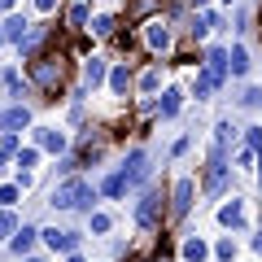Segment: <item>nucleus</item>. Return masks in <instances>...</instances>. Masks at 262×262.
Wrapping results in <instances>:
<instances>
[{
	"label": "nucleus",
	"instance_id": "f257e3e1",
	"mask_svg": "<svg viewBox=\"0 0 262 262\" xmlns=\"http://www.w3.org/2000/svg\"><path fill=\"white\" fill-rule=\"evenodd\" d=\"M27 75H31V83H35L39 92L57 96V92H61V83H66V57H61V53H44V57L31 61Z\"/></svg>",
	"mask_w": 262,
	"mask_h": 262
},
{
	"label": "nucleus",
	"instance_id": "f03ea898",
	"mask_svg": "<svg viewBox=\"0 0 262 262\" xmlns=\"http://www.w3.org/2000/svg\"><path fill=\"white\" fill-rule=\"evenodd\" d=\"M96 188L88 179H66V184L53 188V210H92Z\"/></svg>",
	"mask_w": 262,
	"mask_h": 262
},
{
	"label": "nucleus",
	"instance_id": "7ed1b4c3",
	"mask_svg": "<svg viewBox=\"0 0 262 262\" xmlns=\"http://www.w3.org/2000/svg\"><path fill=\"white\" fill-rule=\"evenodd\" d=\"M140 44L149 48L153 57H166L170 48H175V27H170V18H149V22H140Z\"/></svg>",
	"mask_w": 262,
	"mask_h": 262
},
{
	"label": "nucleus",
	"instance_id": "20e7f679",
	"mask_svg": "<svg viewBox=\"0 0 262 262\" xmlns=\"http://www.w3.org/2000/svg\"><path fill=\"white\" fill-rule=\"evenodd\" d=\"M166 214H170V196L162 192V188H144V196L136 201V223H140L144 232H153Z\"/></svg>",
	"mask_w": 262,
	"mask_h": 262
},
{
	"label": "nucleus",
	"instance_id": "39448f33",
	"mask_svg": "<svg viewBox=\"0 0 262 262\" xmlns=\"http://www.w3.org/2000/svg\"><path fill=\"white\" fill-rule=\"evenodd\" d=\"M118 175H122V184H127V188H140L144 179H149V153H144V149H131L127 158H122Z\"/></svg>",
	"mask_w": 262,
	"mask_h": 262
},
{
	"label": "nucleus",
	"instance_id": "423d86ee",
	"mask_svg": "<svg viewBox=\"0 0 262 262\" xmlns=\"http://www.w3.org/2000/svg\"><path fill=\"white\" fill-rule=\"evenodd\" d=\"M201 70H206V75H214V79H219V88H223V83H227V75H232V57H227V48L210 44L206 53H201Z\"/></svg>",
	"mask_w": 262,
	"mask_h": 262
},
{
	"label": "nucleus",
	"instance_id": "0eeeda50",
	"mask_svg": "<svg viewBox=\"0 0 262 262\" xmlns=\"http://www.w3.org/2000/svg\"><path fill=\"white\" fill-rule=\"evenodd\" d=\"M219 227H227V232H245L249 227V206H245L241 196H232V201L219 206Z\"/></svg>",
	"mask_w": 262,
	"mask_h": 262
},
{
	"label": "nucleus",
	"instance_id": "6e6552de",
	"mask_svg": "<svg viewBox=\"0 0 262 262\" xmlns=\"http://www.w3.org/2000/svg\"><path fill=\"white\" fill-rule=\"evenodd\" d=\"M196 201V179H175V188H170V219H184L188 210H192Z\"/></svg>",
	"mask_w": 262,
	"mask_h": 262
},
{
	"label": "nucleus",
	"instance_id": "1a4fd4ad",
	"mask_svg": "<svg viewBox=\"0 0 262 262\" xmlns=\"http://www.w3.org/2000/svg\"><path fill=\"white\" fill-rule=\"evenodd\" d=\"M227 170H232V166H227V162L210 158V162H206V179H201V188H206L210 196H219V192H223V188H227Z\"/></svg>",
	"mask_w": 262,
	"mask_h": 262
},
{
	"label": "nucleus",
	"instance_id": "9d476101",
	"mask_svg": "<svg viewBox=\"0 0 262 262\" xmlns=\"http://www.w3.org/2000/svg\"><path fill=\"white\" fill-rule=\"evenodd\" d=\"M44 236V245L53 253H75L79 249V232H61V227H48V232H39Z\"/></svg>",
	"mask_w": 262,
	"mask_h": 262
},
{
	"label": "nucleus",
	"instance_id": "9b49d317",
	"mask_svg": "<svg viewBox=\"0 0 262 262\" xmlns=\"http://www.w3.org/2000/svg\"><path fill=\"white\" fill-rule=\"evenodd\" d=\"M83 83L88 88H101V83H110V61L105 57H88V66H83Z\"/></svg>",
	"mask_w": 262,
	"mask_h": 262
},
{
	"label": "nucleus",
	"instance_id": "f8f14e48",
	"mask_svg": "<svg viewBox=\"0 0 262 262\" xmlns=\"http://www.w3.org/2000/svg\"><path fill=\"white\" fill-rule=\"evenodd\" d=\"M179 253H184V262H206V258H214V245L201 241V236H188V241L179 245Z\"/></svg>",
	"mask_w": 262,
	"mask_h": 262
},
{
	"label": "nucleus",
	"instance_id": "ddd939ff",
	"mask_svg": "<svg viewBox=\"0 0 262 262\" xmlns=\"http://www.w3.org/2000/svg\"><path fill=\"white\" fill-rule=\"evenodd\" d=\"M162 88V61H153V66H144L140 75H136V92L140 96H153Z\"/></svg>",
	"mask_w": 262,
	"mask_h": 262
},
{
	"label": "nucleus",
	"instance_id": "4468645a",
	"mask_svg": "<svg viewBox=\"0 0 262 262\" xmlns=\"http://www.w3.org/2000/svg\"><path fill=\"white\" fill-rule=\"evenodd\" d=\"M0 31H5V39H9V44H22V39L31 35V22L22 18V13H9V18L0 22Z\"/></svg>",
	"mask_w": 262,
	"mask_h": 262
},
{
	"label": "nucleus",
	"instance_id": "2eb2a0df",
	"mask_svg": "<svg viewBox=\"0 0 262 262\" xmlns=\"http://www.w3.org/2000/svg\"><path fill=\"white\" fill-rule=\"evenodd\" d=\"M158 13H162V0H131L127 5L131 22H149V18H158Z\"/></svg>",
	"mask_w": 262,
	"mask_h": 262
},
{
	"label": "nucleus",
	"instance_id": "dca6fc26",
	"mask_svg": "<svg viewBox=\"0 0 262 262\" xmlns=\"http://www.w3.org/2000/svg\"><path fill=\"white\" fill-rule=\"evenodd\" d=\"M31 122V110L27 105H13V110H0V131H18Z\"/></svg>",
	"mask_w": 262,
	"mask_h": 262
},
{
	"label": "nucleus",
	"instance_id": "f3484780",
	"mask_svg": "<svg viewBox=\"0 0 262 262\" xmlns=\"http://www.w3.org/2000/svg\"><path fill=\"white\" fill-rule=\"evenodd\" d=\"M131 88H136V75H131L127 66H114V70H110V92L114 96H127Z\"/></svg>",
	"mask_w": 262,
	"mask_h": 262
},
{
	"label": "nucleus",
	"instance_id": "a211bd4d",
	"mask_svg": "<svg viewBox=\"0 0 262 262\" xmlns=\"http://www.w3.org/2000/svg\"><path fill=\"white\" fill-rule=\"evenodd\" d=\"M35 144H39V149H48V153H61V149H66V131L39 127V131H35Z\"/></svg>",
	"mask_w": 262,
	"mask_h": 262
},
{
	"label": "nucleus",
	"instance_id": "6ab92c4d",
	"mask_svg": "<svg viewBox=\"0 0 262 262\" xmlns=\"http://www.w3.org/2000/svg\"><path fill=\"white\" fill-rule=\"evenodd\" d=\"M179 105H184V92H179V88H166V92L158 96V114H162V118H175Z\"/></svg>",
	"mask_w": 262,
	"mask_h": 262
},
{
	"label": "nucleus",
	"instance_id": "aec40b11",
	"mask_svg": "<svg viewBox=\"0 0 262 262\" xmlns=\"http://www.w3.org/2000/svg\"><path fill=\"white\" fill-rule=\"evenodd\" d=\"M35 227H18V232H13L9 236V245H13V253H18V258H22V253H31V249H35Z\"/></svg>",
	"mask_w": 262,
	"mask_h": 262
},
{
	"label": "nucleus",
	"instance_id": "412c9836",
	"mask_svg": "<svg viewBox=\"0 0 262 262\" xmlns=\"http://www.w3.org/2000/svg\"><path fill=\"white\" fill-rule=\"evenodd\" d=\"M214 88H219V79H214V75H206V70H196V79H192V96H196V101H206V96H214Z\"/></svg>",
	"mask_w": 262,
	"mask_h": 262
},
{
	"label": "nucleus",
	"instance_id": "4be33fe9",
	"mask_svg": "<svg viewBox=\"0 0 262 262\" xmlns=\"http://www.w3.org/2000/svg\"><path fill=\"white\" fill-rule=\"evenodd\" d=\"M227 57H232V79H245V75H249V53H245L241 44L227 48Z\"/></svg>",
	"mask_w": 262,
	"mask_h": 262
},
{
	"label": "nucleus",
	"instance_id": "5701e85b",
	"mask_svg": "<svg viewBox=\"0 0 262 262\" xmlns=\"http://www.w3.org/2000/svg\"><path fill=\"white\" fill-rule=\"evenodd\" d=\"M88 31H92L96 39H110L114 31H118V18H114V13H101V18H92V27H88Z\"/></svg>",
	"mask_w": 262,
	"mask_h": 262
},
{
	"label": "nucleus",
	"instance_id": "b1692460",
	"mask_svg": "<svg viewBox=\"0 0 262 262\" xmlns=\"http://www.w3.org/2000/svg\"><path fill=\"white\" fill-rule=\"evenodd\" d=\"M236 258V241L232 236H219L214 241V262H232Z\"/></svg>",
	"mask_w": 262,
	"mask_h": 262
},
{
	"label": "nucleus",
	"instance_id": "393cba45",
	"mask_svg": "<svg viewBox=\"0 0 262 262\" xmlns=\"http://www.w3.org/2000/svg\"><path fill=\"white\" fill-rule=\"evenodd\" d=\"M88 22V5H70V9H66V27L70 31H79Z\"/></svg>",
	"mask_w": 262,
	"mask_h": 262
},
{
	"label": "nucleus",
	"instance_id": "a878e982",
	"mask_svg": "<svg viewBox=\"0 0 262 262\" xmlns=\"http://www.w3.org/2000/svg\"><path fill=\"white\" fill-rule=\"evenodd\" d=\"M39 44H44V27H31V35L22 39V57H35Z\"/></svg>",
	"mask_w": 262,
	"mask_h": 262
},
{
	"label": "nucleus",
	"instance_id": "bb28decb",
	"mask_svg": "<svg viewBox=\"0 0 262 262\" xmlns=\"http://www.w3.org/2000/svg\"><path fill=\"white\" fill-rule=\"evenodd\" d=\"M101 192H105V196H122V192H127V184H122V175H110V179L101 184Z\"/></svg>",
	"mask_w": 262,
	"mask_h": 262
},
{
	"label": "nucleus",
	"instance_id": "cd10ccee",
	"mask_svg": "<svg viewBox=\"0 0 262 262\" xmlns=\"http://www.w3.org/2000/svg\"><path fill=\"white\" fill-rule=\"evenodd\" d=\"M13 232H18V219H13V210L0 206V236H13Z\"/></svg>",
	"mask_w": 262,
	"mask_h": 262
},
{
	"label": "nucleus",
	"instance_id": "c85d7f7f",
	"mask_svg": "<svg viewBox=\"0 0 262 262\" xmlns=\"http://www.w3.org/2000/svg\"><path fill=\"white\" fill-rule=\"evenodd\" d=\"M18 196H22V184H5V188H0V206L9 210L13 201H18Z\"/></svg>",
	"mask_w": 262,
	"mask_h": 262
},
{
	"label": "nucleus",
	"instance_id": "c756f323",
	"mask_svg": "<svg viewBox=\"0 0 262 262\" xmlns=\"http://www.w3.org/2000/svg\"><path fill=\"white\" fill-rule=\"evenodd\" d=\"M241 105H245V110H262V88H245Z\"/></svg>",
	"mask_w": 262,
	"mask_h": 262
},
{
	"label": "nucleus",
	"instance_id": "7c9ffc66",
	"mask_svg": "<svg viewBox=\"0 0 262 262\" xmlns=\"http://www.w3.org/2000/svg\"><path fill=\"white\" fill-rule=\"evenodd\" d=\"M110 227H114V219L105 214V210H96V214H92V232H96V236H105Z\"/></svg>",
	"mask_w": 262,
	"mask_h": 262
},
{
	"label": "nucleus",
	"instance_id": "2f4dec72",
	"mask_svg": "<svg viewBox=\"0 0 262 262\" xmlns=\"http://www.w3.org/2000/svg\"><path fill=\"white\" fill-rule=\"evenodd\" d=\"M35 162H39V149H18V166L22 170H35Z\"/></svg>",
	"mask_w": 262,
	"mask_h": 262
},
{
	"label": "nucleus",
	"instance_id": "473e14b6",
	"mask_svg": "<svg viewBox=\"0 0 262 262\" xmlns=\"http://www.w3.org/2000/svg\"><path fill=\"white\" fill-rule=\"evenodd\" d=\"M245 144L262 153V127H245Z\"/></svg>",
	"mask_w": 262,
	"mask_h": 262
},
{
	"label": "nucleus",
	"instance_id": "72a5a7b5",
	"mask_svg": "<svg viewBox=\"0 0 262 262\" xmlns=\"http://www.w3.org/2000/svg\"><path fill=\"white\" fill-rule=\"evenodd\" d=\"M35 9H39V13H53V9H57V0H35Z\"/></svg>",
	"mask_w": 262,
	"mask_h": 262
},
{
	"label": "nucleus",
	"instance_id": "f704fd0d",
	"mask_svg": "<svg viewBox=\"0 0 262 262\" xmlns=\"http://www.w3.org/2000/svg\"><path fill=\"white\" fill-rule=\"evenodd\" d=\"M253 253H258V258H262V232L253 236Z\"/></svg>",
	"mask_w": 262,
	"mask_h": 262
},
{
	"label": "nucleus",
	"instance_id": "c9c22d12",
	"mask_svg": "<svg viewBox=\"0 0 262 262\" xmlns=\"http://www.w3.org/2000/svg\"><path fill=\"white\" fill-rule=\"evenodd\" d=\"M188 5H192V9H210V0H188Z\"/></svg>",
	"mask_w": 262,
	"mask_h": 262
},
{
	"label": "nucleus",
	"instance_id": "e433bc0d",
	"mask_svg": "<svg viewBox=\"0 0 262 262\" xmlns=\"http://www.w3.org/2000/svg\"><path fill=\"white\" fill-rule=\"evenodd\" d=\"M5 162H9V149H5V144H0V166H5Z\"/></svg>",
	"mask_w": 262,
	"mask_h": 262
},
{
	"label": "nucleus",
	"instance_id": "4c0bfd02",
	"mask_svg": "<svg viewBox=\"0 0 262 262\" xmlns=\"http://www.w3.org/2000/svg\"><path fill=\"white\" fill-rule=\"evenodd\" d=\"M258 184H262V153H258Z\"/></svg>",
	"mask_w": 262,
	"mask_h": 262
},
{
	"label": "nucleus",
	"instance_id": "58836bf2",
	"mask_svg": "<svg viewBox=\"0 0 262 262\" xmlns=\"http://www.w3.org/2000/svg\"><path fill=\"white\" fill-rule=\"evenodd\" d=\"M66 262H83V258H79V253H70V258H66Z\"/></svg>",
	"mask_w": 262,
	"mask_h": 262
},
{
	"label": "nucleus",
	"instance_id": "ea45409f",
	"mask_svg": "<svg viewBox=\"0 0 262 262\" xmlns=\"http://www.w3.org/2000/svg\"><path fill=\"white\" fill-rule=\"evenodd\" d=\"M27 262H39V258H27Z\"/></svg>",
	"mask_w": 262,
	"mask_h": 262
},
{
	"label": "nucleus",
	"instance_id": "a19ab883",
	"mask_svg": "<svg viewBox=\"0 0 262 262\" xmlns=\"http://www.w3.org/2000/svg\"><path fill=\"white\" fill-rule=\"evenodd\" d=\"M227 5H232V0H227Z\"/></svg>",
	"mask_w": 262,
	"mask_h": 262
}]
</instances>
